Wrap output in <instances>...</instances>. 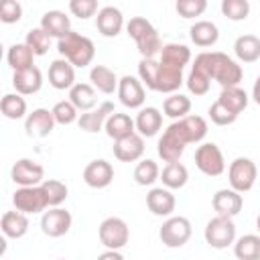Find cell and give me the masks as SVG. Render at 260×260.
<instances>
[{"mask_svg": "<svg viewBox=\"0 0 260 260\" xmlns=\"http://www.w3.org/2000/svg\"><path fill=\"white\" fill-rule=\"evenodd\" d=\"M193 69L205 73L211 81H217L223 87H236L242 77H244V71H242V65L238 61H234L232 57H228L225 53L221 51H203L195 57Z\"/></svg>", "mask_w": 260, "mask_h": 260, "instance_id": "cell-1", "label": "cell"}, {"mask_svg": "<svg viewBox=\"0 0 260 260\" xmlns=\"http://www.w3.org/2000/svg\"><path fill=\"white\" fill-rule=\"evenodd\" d=\"M138 79L150 91L158 93H177L179 87L185 83L183 69L165 65L156 59H140L138 63Z\"/></svg>", "mask_w": 260, "mask_h": 260, "instance_id": "cell-2", "label": "cell"}, {"mask_svg": "<svg viewBox=\"0 0 260 260\" xmlns=\"http://www.w3.org/2000/svg\"><path fill=\"white\" fill-rule=\"evenodd\" d=\"M126 32L130 39H134L138 53L142 59H154L162 51V41L158 37V30L152 26V22L144 16H132L126 24Z\"/></svg>", "mask_w": 260, "mask_h": 260, "instance_id": "cell-3", "label": "cell"}, {"mask_svg": "<svg viewBox=\"0 0 260 260\" xmlns=\"http://www.w3.org/2000/svg\"><path fill=\"white\" fill-rule=\"evenodd\" d=\"M57 51L61 55V59H67L73 67H87L91 65L93 57H95V45L91 39L71 30L69 35H65L63 39L57 41Z\"/></svg>", "mask_w": 260, "mask_h": 260, "instance_id": "cell-4", "label": "cell"}, {"mask_svg": "<svg viewBox=\"0 0 260 260\" xmlns=\"http://www.w3.org/2000/svg\"><path fill=\"white\" fill-rule=\"evenodd\" d=\"M258 177V169L254 165L252 158L248 156H238L230 162L228 169V179H230V189L238 191V193H248Z\"/></svg>", "mask_w": 260, "mask_h": 260, "instance_id": "cell-5", "label": "cell"}, {"mask_svg": "<svg viewBox=\"0 0 260 260\" xmlns=\"http://www.w3.org/2000/svg\"><path fill=\"white\" fill-rule=\"evenodd\" d=\"M203 238L215 250H223V248L232 246L236 242V223H234V219L232 217H221V215L211 217L205 225Z\"/></svg>", "mask_w": 260, "mask_h": 260, "instance_id": "cell-6", "label": "cell"}, {"mask_svg": "<svg viewBox=\"0 0 260 260\" xmlns=\"http://www.w3.org/2000/svg\"><path fill=\"white\" fill-rule=\"evenodd\" d=\"M193 234L191 221L183 215H171L162 221L160 230H158V238L167 248H181L189 242Z\"/></svg>", "mask_w": 260, "mask_h": 260, "instance_id": "cell-7", "label": "cell"}, {"mask_svg": "<svg viewBox=\"0 0 260 260\" xmlns=\"http://www.w3.org/2000/svg\"><path fill=\"white\" fill-rule=\"evenodd\" d=\"M185 146L187 144H197L207 136V122L201 116H185L181 120H175L171 126H167Z\"/></svg>", "mask_w": 260, "mask_h": 260, "instance_id": "cell-8", "label": "cell"}, {"mask_svg": "<svg viewBox=\"0 0 260 260\" xmlns=\"http://www.w3.org/2000/svg\"><path fill=\"white\" fill-rule=\"evenodd\" d=\"M195 167L207 177H219L225 171L223 152L215 142H203L195 150Z\"/></svg>", "mask_w": 260, "mask_h": 260, "instance_id": "cell-9", "label": "cell"}, {"mask_svg": "<svg viewBox=\"0 0 260 260\" xmlns=\"http://www.w3.org/2000/svg\"><path fill=\"white\" fill-rule=\"evenodd\" d=\"M12 205L16 211L24 213V215H35V213H45L49 209V203H47V197L39 187H18L14 193H12Z\"/></svg>", "mask_w": 260, "mask_h": 260, "instance_id": "cell-10", "label": "cell"}, {"mask_svg": "<svg viewBox=\"0 0 260 260\" xmlns=\"http://www.w3.org/2000/svg\"><path fill=\"white\" fill-rule=\"evenodd\" d=\"M98 236H100V242L106 246V250H120L128 244L130 230L122 217H106L100 223Z\"/></svg>", "mask_w": 260, "mask_h": 260, "instance_id": "cell-11", "label": "cell"}, {"mask_svg": "<svg viewBox=\"0 0 260 260\" xmlns=\"http://www.w3.org/2000/svg\"><path fill=\"white\" fill-rule=\"evenodd\" d=\"M10 179L18 187H39L45 181V169L32 158H18L10 169Z\"/></svg>", "mask_w": 260, "mask_h": 260, "instance_id": "cell-12", "label": "cell"}, {"mask_svg": "<svg viewBox=\"0 0 260 260\" xmlns=\"http://www.w3.org/2000/svg\"><path fill=\"white\" fill-rule=\"evenodd\" d=\"M118 98H120V104L130 108V110H140L144 108V100H146V89L142 85V81L134 75H124L120 77V83H118Z\"/></svg>", "mask_w": 260, "mask_h": 260, "instance_id": "cell-13", "label": "cell"}, {"mask_svg": "<svg viewBox=\"0 0 260 260\" xmlns=\"http://www.w3.org/2000/svg\"><path fill=\"white\" fill-rule=\"evenodd\" d=\"M73 217L67 209L63 207H49L41 215V230L49 238H61L71 230Z\"/></svg>", "mask_w": 260, "mask_h": 260, "instance_id": "cell-14", "label": "cell"}, {"mask_svg": "<svg viewBox=\"0 0 260 260\" xmlns=\"http://www.w3.org/2000/svg\"><path fill=\"white\" fill-rule=\"evenodd\" d=\"M55 118L53 112L47 108H35L26 118H24V130L26 136L30 138H47L53 128H55Z\"/></svg>", "mask_w": 260, "mask_h": 260, "instance_id": "cell-15", "label": "cell"}, {"mask_svg": "<svg viewBox=\"0 0 260 260\" xmlns=\"http://www.w3.org/2000/svg\"><path fill=\"white\" fill-rule=\"evenodd\" d=\"M83 181L91 189H106L114 181V167L106 158H95L83 169Z\"/></svg>", "mask_w": 260, "mask_h": 260, "instance_id": "cell-16", "label": "cell"}, {"mask_svg": "<svg viewBox=\"0 0 260 260\" xmlns=\"http://www.w3.org/2000/svg\"><path fill=\"white\" fill-rule=\"evenodd\" d=\"M95 28L106 39L118 37L122 32V28H124L122 10L116 8V6H104V8H100V12L95 16Z\"/></svg>", "mask_w": 260, "mask_h": 260, "instance_id": "cell-17", "label": "cell"}, {"mask_svg": "<svg viewBox=\"0 0 260 260\" xmlns=\"http://www.w3.org/2000/svg\"><path fill=\"white\" fill-rule=\"evenodd\" d=\"M211 205H213V211L221 217H236L242 207H244V199H242V193L234 191V189H219L215 191V195L211 197Z\"/></svg>", "mask_w": 260, "mask_h": 260, "instance_id": "cell-18", "label": "cell"}, {"mask_svg": "<svg viewBox=\"0 0 260 260\" xmlns=\"http://www.w3.org/2000/svg\"><path fill=\"white\" fill-rule=\"evenodd\" d=\"M114 104L112 102H102L98 108L89 110V112H83L79 114V120H77V126L83 130V132H89V134H95L100 130H104L108 118L114 114Z\"/></svg>", "mask_w": 260, "mask_h": 260, "instance_id": "cell-19", "label": "cell"}, {"mask_svg": "<svg viewBox=\"0 0 260 260\" xmlns=\"http://www.w3.org/2000/svg\"><path fill=\"white\" fill-rule=\"evenodd\" d=\"M175 205H177L175 195L167 187H154L146 193V207L156 217H171V213L175 211Z\"/></svg>", "mask_w": 260, "mask_h": 260, "instance_id": "cell-20", "label": "cell"}, {"mask_svg": "<svg viewBox=\"0 0 260 260\" xmlns=\"http://www.w3.org/2000/svg\"><path fill=\"white\" fill-rule=\"evenodd\" d=\"M144 148H146L144 146V138L138 132H134V134H130V136H126L122 140H116L114 146H112L114 156L118 160H122V162H136V160H140L142 154H144Z\"/></svg>", "mask_w": 260, "mask_h": 260, "instance_id": "cell-21", "label": "cell"}, {"mask_svg": "<svg viewBox=\"0 0 260 260\" xmlns=\"http://www.w3.org/2000/svg\"><path fill=\"white\" fill-rule=\"evenodd\" d=\"M134 124H136V132L142 138H152L162 128V114L154 106L140 108L138 114H136V118H134Z\"/></svg>", "mask_w": 260, "mask_h": 260, "instance_id": "cell-22", "label": "cell"}, {"mask_svg": "<svg viewBox=\"0 0 260 260\" xmlns=\"http://www.w3.org/2000/svg\"><path fill=\"white\" fill-rule=\"evenodd\" d=\"M49 83L51 87L63 91L75 85V67L67 59H55L49 65Z\"/></svg>", "mask_w": 260, "mask_h": 260, "instance_id": "cell-23", "label": "cell"}, {"mask_svg": "<svg viewBox=\"0 0 260 260\" xmlns=\"http://www.w3.org/2000/svg\"><path fill=\"white\" fill-rule=\"evenodd\" d=\"M51 39L55 37L57 41L63 39L65 35L71 32V20L65 12L61 10H47L43 16H41V24H39Z\"/></svg>", "mask_w": 260, "mask_h": 260, "instance_id": "cell-24", "label": "cell"}, {"mask_svg": "<svg viewBox=\"0 0 260 260\" xmlns=\"http://www.w3.org/2000/svg\"><path fill=\"white\" fill-rule=\"evenodd\" d=\"M12 85L20 95H32L43 87V73L39 67H30L24 71H16L12 75Z\"/></svg>", "mask_w": 260, "mask_h": 260, "instance_id": "cell-25", "label": "cell"}, {"mask_svg": "<svg viewBox=\"0 0 260 260\" xmlns=\"http://www.w3.org/2000/svg\"><path fill=\"white\" fill-rule=\"evenodd\" d=\"M89 81L95 87V91L104 95H112L114 91H118V83H120L116 73L106 65H93L89 71Z\"/></svg>", "mask_w": 260, "mask_h": 260, "instance_id": "cell-26", "label": "cell"}, {"mask_svg": "<svg viewBox=\"0 0 260 260\" xmlns=\"http://www.w3.org/2000/svg\"><path fill=\"white\" fill-rule=\"evenodd\" d=\"M104 130H106V134L116 142V140H122V138H126V136H130V134H134V132H136V124H134V120H132L128 114H124V112H114V114L108 118Z\"/></svg>", "mask_w": 260, "mask_h": 260, "instance_id": "cell-27", "label": "cell"}, {"mask_svg": "<svg viewBox=\"0 0 260 260\" xmlns=\"http://www.w3.org/2000/svg\"><path fill=\"white\" fill-rule=\"evenodd\" d=\"M156 152H158V156L169 165V162H179V158L183 156V152H185V144L167 128L165 132H162V136L158 138V142H156Z\"/></svg>", "mask_w": 260, "mask_h": 260, "instance_id": "cell-28", "label": "cell"}, {"mask_svg": "<svg viewBox=\"0 0 260 260\" xmlns=\"http://www.w3.org/2000/svg\"><path fill=\"white\" fill-rule=\"evenodd\" d=\"M189 37L193 41V45L205 49V47H213L219 39V28L215 22L211 20H197L191 28H189Z\"/></svg>", "mask_w": 260, "mask_h": 260, "instance_id": "cell-29", "label": "cell"}, {"mask_svg": "<svg viewBox=\"0 0 260 260\" xmlns=\"http://www.w3.org/2000/svg\"><path fill=\"white\" fill-rule=\"evenodd\" d=\"M69 102L79 112H89L98 108V91L91 83H75L69 89Z\"/></svg>", "mask_w": 260, "mask_h": 260, "instance_id": "cell-30", "label": "cell"}, {"mask_svg": "<svg viewBox=\"0 0 260 260\" xmlns=\"http://www.w3.org/2000/svg\"><path fill=\"white\" fill-rule=\"evenodd\" d=\"M0 230L4 234V238H12L18 240L28 232V217L20 211H4L2 219H0Z\"/></svg>", "mask_w": 260, "mask_h": 260, "instance_id": "cell-31", "label": "cell"}, {"mask_svg": "<svg viewBox=\"0 0 260 260\" xmlns=\"http://www.w3.org/2000/svg\"><path fill=\"white\" fill-rule=\"evenodd\" d=\"M234 53L242 63H254L260 59V37L256 35H240L234 41Z\"/></svg>", "mask_w": 260, "mask_h": 260, "instance_id": "cell-32", "label": "cell"}, {"mask_svg": "<svg viewBox=\"0 0 260 260\" xmlns=\"http://www.w3.org/2000/svg\"><path fill=\"white\" fill-rule=\"evenodd\" d=\"M158 61L165 63V65L183 69L191 61V49L187 45H181V43H167L162 47V51H160V59Z\"/></svg>", "mask_w": 260, "mask_h": 260, "instance_id": "cell-33", "label": "cell"}, {"mask_svg": "<svg viewBox=\"0 0 260 260\" xmlns=\"http://www.w3.org/2000/svg\"><path fill=\"white\" fill-rule=\"evenodd\" d=\"M6 61H8V65L12 67L14 73L16 71H24V69L35 67V53L24 43H14V45L8 47Z\"/></svg>", "mask_w": 260, "mask_h": 260, "instance_id": "cell-34", "label": "cell"}, {"mask_svg": "<svg viewBox=\"0 0 260 260\" xmlns=\"http://www.w3.org/2000/svg\"><path fill=\"white\" fill-rule=\"evenodd\" d=\"M217 102L221 106H225L230 112H234L236 116H240L248 108L250 98H248V93L240 85H236V87H223L221 93H219V98H217Z\"/></svg>", "mask_w": 260, "mask_h": 260, "instance_id": "cell-35", "label": "cell"}, {"mask_svg": "<svg viewBox=\"0 0 260 260\" xmlns=\"http://www.w3.org/2000/svg\"><path fill=\"white\" fill-rule=\"evenodd\" d=\"M234 256L238 260H260V236L246 234L234 242Z\"/></svg>", "mask_w": 260, "mask_h": 260, "instance_id": "cell-36", "label": "cell"}, {"mask_svg": "<svg viewBox=\"0 0 260 260\" xmlns=\"http://www.w3.org/2000/svg\"><path fill=\"white\" fill-rule=\"evenodd\" d=\"M160 181L167 189H181L189 181V171L183 162H169L160 171Z\"/></svg>", "mask_w": 260, "mask_h": 260, "instance_id": "cell-37", "label": "cell"}, {"mask_svg": "<svg viewBox=\"0 0 260 260\" xmlns=\"http://www.w3.org/2000/svg\"><path fill=\"white\" fill-rule=\"evenodd\" d=\"M191 112V100L183 93H171L169 98H165L162 102V114L173 118V120H181L185 116H189Z\"/></svg>", "mask_w": 260, "mask_h": 260, "instance_id": "cell-38", "label": "cell"}, {"mask_svg": "<svg viewBox=\"0 0 260 260\" xmlns=\"http://www.w3.org/2000/svg\"><path fill=\"white\" fill-rule=\"evenodd\" d=\"M0 112L8 120H20L26 118V100L20 93H6L0 100Z\"/></svg>", "mask_w": 260, "mask_h": 260, "instance_id": "cell-39", "label": "cell"}, {"mask_svg": "<svg viewBox=\"0 0 260 260\" xmlns=\"http://www.w3.org/2000/svg\"><path fill=\"white\" fill-rule=\"evenodd\" d=\"M41 189H43V193L47 197L49 207H59L67 199V195H69L67 185L63 181H59V179H45L41 183Z\"/></svg>", "mask_w": 260, "mask_h": 260, "instance_id": "cell-40", "label": "cell"}, {"mask_svg": "<svg viewBox=\"0 0 260 260\" xmlns=\"http://www.w3.org/2000/svg\"><path fill=\"white\" fill-rule=\"evenodd\" d=\"M158 179H160V169H158V165L152 158H142L136 165V169H134V181H136V185L148 187V185H152Z\"/></svg>", "mask_w": 260, "mask_h": 260, "instance_id": "cell-41", "label": "cell"}, {"mask_svg": "<svg viewBox=\"0 0 260 260\" xmlns=\"http://www.w3.org/2000/svg\"><path fill=\"white\" fill-rule=\"evenodd\" d=\"M24 45L35 53V57H41V55H47V51L51 47V37L41 26H37V28H30L26 32Z\"/></svg>", "mask_w": 260, "mask_h": 260, "instance_id": "cell-42", "label": "cell"}, {"mask_svg": "<svg viewBox=\"0 0 260 260\" xmlns=\"http://www.w3.org/2000/svg\"><path fill=\"white\" fill-rule=\"evenodd\" d=\"M221 14L232 22H242L250 14V2L248 0H221Z\"/></svg>", "mask_w": 260, "mask_h": 260, "instance_id": "cell-43", "label": "cell"}, {"mask_svg": "<svg viewBox=\"0 0 260 260\" xmlns=\"http://www.w3.org/2000/svg\"><path fill=\"white\" fill-rule=\"evenodd\" d=\"M51 112H53L55 122L61 124V126H69V124H73V122L79 120V110H77L69 100H61V102H57V104L53 106Z\"/></svg>", "mask_w": 260, "mask_h": 260, "instance_id": "cell-44", "label": "cell"}, {"mask_svg": "<svg viewBox=\"0 0 260 260\" xmlns=\"http://www.w3.org/2000/svg\"><path fill=\"white\" fill-rule=\"evenodd\" d=\"M185 85L193 95H205L209 91V87H211V79L205 73H201V71L191 67V71H189V75L185 79Z\"/></svg>", "mask_w": 260, "mask_h": 260, "instance_id": "cell-45", "label": "cell"}, {"mask_svg": "<svg viewBox=\"0 0 260 260\" xmlns=\"http://www.w3.org/2000/svg\"><path fill=\"white\" fill-rule=\"evenodd\" d=\"M207 8V2L205 0H177L175 4V10L181 18H195V16H201Z\"/></svg>", "mask_w": 260, "mask_h": 260, "instance_id": "cell-46", "label": "cell"}, {"mask_svg": "<svg viewBox=\"0 0 260 260\" xmlns=\"http://www.w3.org/2000/svg\"><path fill=\"white\" fill-rule=\"evenodd\" d=\"M207 114H209V120H211L215 126H230V124H234V122L238 120V116H236L234 112H230L225 106H221L217 100L209 106Z\"/></svg>", "mask_w": 260, "mask_h": 260, "instance_id": "cell-47", "label": "cell"}, {"mask_svg": "<svg viewBox=\"0 0 260 260\" xmlns=\"http://www.w3.org/2000/svg\"><path fill=\"white\" fill-rule=\"evenodd\" d=\"M69 12L81 20H87L89 16H95L100 12V6L95 0H71L69 2Z\"/></svg>", "mask_w": 260, "mask_h": 260, "instance_id": "cell-48", "label": "cell"}, {"mask_svg": "<svg viewBox=\"0 0 260 260\" xmlns=\"http://www.w3.org/2000/svg\"><path fill=\"white\" fill-rule=\"evenodd\" d=\"M22 18V6L16 0H4L0 4V20L4 24H14Z\"/></svg>", "mask_w": 260, "mask_h": 260, "instance_id": "cell-49", "label": "cell"}, {"mask_svg": "<svg viewBox=\"0 0 260 260\" xmlns=\"http://www.w3.org/2000/svg\"><path fill=\"white\" fill-rule=\"evenodd\" d=\"M98 260H124V256L120 254V250H106L98 256Z\"/></svg>", "mask_w": 260, "mask_h": 260, "instance_id": "cell-50", "label": "cell"}, {"mask_svg": "<svg viewBox=\"0 0 260 260\" xmlns=\"http://www.w3.org/2000/svg\"><path fill=\"white\" fill-rule=\"evenodd\" d=\"M252 100L260 106V75L256 77V81H254V85H252Z\"/></svg>", "mask_w": 260, "mask_h": 260, "instance_id": "cell-51", "label": "cell"}, {"mask_svg": "<svg viewBox=\"0 0 260 260\" xmlns=\"http://www.w3.org/2000/svg\"><path fill=\"white\" fill-rule=\"evenodd\" d=\"M256 230H258V234H260V213H258V217H256Z\"/></svg>", "mask_w": 260, "mask_h": 260, "instance_id": "cell-52", "label": "cell"}, {"mask_svg": "<svg viewBox=\"0 0 260 260\" xmlns=\"http://www.w3.org/2000/svg\"><path fill=\"white\" fill-rule=\"evenodd\" d=\"M59 260H65V258H59Z\"/></svg>", "mask_w": 260, "mask_h": 260, "instance_id": "cell-53", "label": "cell"}]
</instances>
